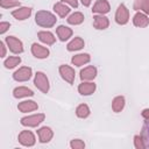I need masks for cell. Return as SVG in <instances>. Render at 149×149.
<instances>
[{
    "mask_svg": "<svg viewBox=\"0 0 149 149\" xmlns=\"http://www.w3.org/2000/svg\"><path fill=\"white\" fill-rule=\"evenodd\" d=\"M133 23H134L135 27L144 28V27H147V26L149 24V19H148V16H147L144 13L137 12V13L134 15V17H133Z\"/></svg>",
    "mask_w": 149,
    "mask_h": 149,
    "instance_id": "13",
    "label": "cell"
},
{
    "mask_svg": "<svg viewBox=\"0 0 149 149\" xmlns=\"http://www.w3.org/2000/svg\"><path fill=\"white\" fill-rule=\"evenodd\" d=\"M83 21H84V15H83V13H80V12H74V13H72V14L68 17V23L74 24V26L80 24Z\"/></svg>",
    "mask_w": 149,
    "mask_h": 149,
    "instance_id": "26",
    "label": "cell"
},
{
    "mask_svg": "<svg viewBox=\"0 0 149 149\" xmlns=\"http://www.w3.org/2000/svg\"><path fill=\"white\" fill-rule=\"evenodd\" d=\"M5 43L6 42H3V41L0 42V47H1V56L0 57H5L6 56V45H5Z\"/></svg>",
    "mask_w": 149,
    "mask_h": 149,
    "instance_id": "35",
    "label": "cell"
},
{
    "mask_svg": "<svg viewBox=\"0 0 149 149\" xmlns=\"http://www.w3.org/2000/svg\"><path fill=\"white\" fill-rule=\"evenodd\" d=\"M13 95H14V98L20 99V98H26V97H33L34 95V92L30 88L26 87V86H19V87H15L14 88Z\"/></svg>",
    "mask_w": 149,
    "mask_h": 149,
    "instance_id": "19",
    "label": "cell"
},
{
    "mask_svg": "<svg viewBox=\"0 0 149 149\" xmlns=\"http://www.w3.org/2000/svg\"><path fill=\"white\" fill-rule=\"evenodd\" d=\"M109 9H111V7H109V3H108L107 0H97L95 3L93 5L92 12L95 13V14H101V15H104V14L108 13Z\"/></svg>",
    "mask_w": 149,
    "mask_h": 149,
    "instance_id": "10",
    "label": "cell"
},
{
    "mask_svg": "<svg viewBox=\"0 0 149 149\" xmlns=\"http://www.w3.org/2000/svg\"><path fill=\"white\" fill-rule=\"evenodd\" d=\"M125 107V98L122 95H119V97H115L112 101V109L115 112V113H119Z\"/></svg>",
    "mask_w": 149,
    "mask_h": 149,
    "instance_id": "25",
    "label": "cell"
},
{
    "mask_svg": "<svg viewBox=\"0 0 149 149\" xmlns=\"http://www.w3.org/2000/svg\"><path fill=\"white\" fill-rule=\"evenodd\" d=\"M141 114H142V116H143L146 120H149V108H146V109H143Z\"/></svg>",
    "mask_w": 149,
    "mask_h": 149,
    "instance_id": "36",
    "label": "cell"
},
{
    "mask_svg": "<svg viewBox=\"0 0 149 149\" xmlns=\"http://www.w3.org/2000/svg\"><path fill=\"white\" fill-rule=\"evenodd\" d=\"M141 136H142V139L146 143V147H149V120H146V122L142 127Z\"/></svg>",
    "mask_w": 149,
    "mask_h": 149,
    "instance_id": "29",
    "label": "cell"
},
{
    "mask_svg": "<svg viewBox=\"0 0 149 149\" xmlns=\"http://www.w3.org/2000/svg\"><path fill=\"white\" fill-rule=\"evenodd\" d=\"M5 42H6L7 47H8V49L13 54H21V52H23V44L15 36H7L5 38Z\"/></svg>",
    "mask_w": 149,
    "mask_h": 149,
    "instance_id": "4",
    "label": "cell"
},
{
    "mask_svg": "<svg viewBox=\"0 0 149 149\" xmlns=\"http://www.w3.org/2000/svg\"><path fill=\"white\" fill-rule=\"evenodd\" d=\"M0 6L2 8H13V7H19L20 1L19 0H0Z\"/></svg>",
    "mask_w": 149,
    "mask_h": 149,
    "instance_id": "30",
    "label": "cell"
},
{
    "mask_svg": "<svg viewBox=\"0 0 149 149\" xmlns=\"http://www.w3.org/2000/svg\"><path fill=\"white\" fill-rule=\"evenodd\" d=\"M34 84H35V86L41 91V92H43V93H47L48 91H49V87H50V85H49V79H48V77L43 73V72H36V74H35V78H34Z\"/></svg>",
    "mask_w": 149,
    "mask_h": 149,
    "instance_id": "2",
    "label": "cell"
},
{
    "mask_svg": "<svg viewBox=\"0 0 149 149\" xmlns=\"http://www.w3.org/2000/svg\"><path fill=\"white\" fill-rule=\"evenodd\" d=\"M30 77H31V68L29 66H22L13 73V78L16 81H27L30 79Z\"/></svg>",
    "mask_w": 149,
    "mask_h": 149,
    "instance_id": "6",
    "label": "cell"
},
{
    "mask_svg": "<svg viewBox=\"0 0 149 149\" xmlns=\"http://www.w3.org/2000/svg\"><path fill=\"white\" fill-rule=\"evenodd\" d=\"M134 146H135L136 149H144V148H147L141 135H135L134 136Z\"/></svg>",
    "mask_w": 149,
    "mask_h": 149,
    "instance_id": "31",
    "label": "cell"
},
{
    "mask_svg": "<svg viewBox=\"0 0 149 149\" xmlns=\"http://www.w3.org/2000/svg\"><path fill=\"white\" fill-rule=\"evenodd\" d=\"M76 114L78 118H81V119H85L90 115V108L86 104H81L79 105L77 108H76Z\"/></svg>",
    "mask_w": 149,
    "mask_h": 149,
    "instance_id": "27",
    "label": "cell"
},
{
    "mask_svg": "<svg viewBox=\"0 0 149 149\" xmlns=\"http://www.w3.org/2000/svg\"><path fill=\"white\" fill-rule=\"evenodd\" d=\"M44 114L43 113H38V114H34V115H29V116H24L21 119V125L26 126V127H37L41 122L44 121Z\"/></svg>",
    "mask_w": 149,
    "mask_h": 149,
    "instance_id": "3",
    "label": "cell"
},
{
    "mask_svg": "<svg viewBox=\"0 0 149 149\" xmlns=\"http://www.w3.org/2000/svg\"><path fill=\"white\" fill-rule=\"evenodd\" d=\"M21 63V58L17 57V56H12V57H8L5 62H3V65L6 69H13L15 68L16 65H19Z\"/></svg>",
    "mask_w": 149,
    "mask_h": 149,
    "instance_id": "28",
    "label": "cell"
},
{
    "mask_svg": "<svg viewBox=\"0 0 149 149\" xmlns=\"http://www.w3.org/2000/svg\"><path fill=\"white\" fill-rule=\"evenodd\" d=\"M63 2H66V3H69L71 7H73V8H77L78 7V0H62Z\"/></svg>",
    "mask_w": 149,
    "mask_h": 149,
    "instance_id": "34",
    "label": "cell"
},
{
    "mask_svg": "<svg viewBox=\"0 0 149 149\" xmlns=\"http://www.w3.org/2000/svg\"><path fill=\"white\" fill-rule=\"evenodd\" d=\"M97 77V68L93 65L86 66L80 71V79L83 81H90L93 80Z\"/></svg>",
    "mask_w": 149,
    "mask_h": 149,
    "instance_id": "9",
    "label": "cell"
},
{
    "mask_svg": "<svg viewBox=\"0 0 149 149\" xmlns=\"http://www.w3.org/2000/svg\"><path fill=\"white\" fill-rule=\"evenodd\" d=\"M56 34L62 42H65L66 40H69L72 36V29L69 27H65V26H58L56 29Z\"/></svg>",
    "mask_w": 149,
    "mask_h": 149,
    "instance_id": "18",
    "label": "cell"
},
{
    "mask_svg": "<svg viewBox=\"0 0 149 149\" xmlns=\"http://www.w3.org/2000/svg\"><path fill=\"white\" fill-rule=\"evenodd\" d=\"M38 108L37 104L33 100H24L22 102H20L17 105V109L22 113H28V112H33V111H36Z\"/></svg>",
    "mask_w": 149,
    "mask_h": 149,
    "instance_id": "15",
    "label": "cell"
},
{
    "mask_svg": "<svg viewBox=\"0 0 149 149\" xmlns=\"http://www.w3.org/2000/svg\"><path fill=\"white\" fill-rule=\"evenodd\" d=\"M91 1H92V0H81V3H83L85 7H88V6L91 5Z\"/></svg>",
    "mask_w": 149,
    "mask_h": 149,
    "instance_id": "37",
    "label": "cell"
},
{
    "mask_svg": "<svg viewBox=\"0 0 149 149\" xmlns=\"http://www.w3.org/2000/svg\"><path fill=\"white\" fill-rule=\"evenodd\" d=\"M37 37H38V40L41 42H43L47 45H51V44H54L56 42V37L50 31H38L37 33Z\"/></svg>",
    "mask_w": 149,
    "mask_h": 149,
    "instance_id": "20",
    "label": "cell"
},
{
    "mask_svg": "<svg viewBox=\"0 0 149 149\" xmlns=\"http://www.w3.org/2000/svg\"><path fill=\"white\" fill-rule=\"evenodd\" d=\"M37 135H38V139H40V142L42 143H47L49 142L52 136H54V133L51 130V128L49 127H42L37 130Z\"/></svg>",
    "mask_w": 149,
    "mask_h": 149,
    "instance_id": "16",
    "label": "cell"
},
{
    "mask_svg": "<svg viewBox=\"0 0 149 149\" xmlns=\"http://www.w3.org/2000/svg\"><path fill=\"white\" fill-rule=\"evenodd\" d=\"M70 147L72 149H83V148H85V143H84V141H81L79 139H76V140L71 141Z\"/></svg>",
    "mask_w": 149,
    "mask_h": 149,
    "instance_id": "32",
    "label": "cell"
},
{
    "mask_svg": "<svg viewBox=\"0 0 149 149\" xmlns=\"http://www.w3.org/2000/svg\"><path fill=\"white\" fill-rule=\"evenodd\" d=\"M58 70H59V74L62 76V78L65 81H68L69 84H73L76 73H74V70L71 66H69V65H61Z\"/></svg>",
    "mask_w": 149,
    "mask_h": 149,
    "instance_id": "8",
    "label": "cell"
},
{
    "mask_svg": "<svg viewBox=\"0 0 149 149\" xmlns=\"http://www.w3.org/2000/svg\"><path fill=\"white\" fill-rule=\"evenodd\" d=\"M115 21L116 23L119 24H126L128 21H129V10L128 8L121 3L119 5L118 9H116V13H115Z\"/></svg>",
    "mask_w": 149,
    "mask_h": 149,
    "instance_id": "5",
    "label": "cell"
},
{
    "mask_svg": "<svg viewBox=\"0 0 149 149\" xmlns=\"http://www.w3.org/2000/svg\"><path fill=\"white\" fill-rule=\"evenodd\" d=\"M84 45H85V42L81 37H74L71 42H69L66 48L69 51H77V50H80L81 48H84Z\"/></svg>",
    "mask_w": 149,
    "mask_h": 149,
    "instance_id": "22",
    "label": "cell"
},
{
    "mask_svg": "<svg viewBox=\"0 0 149 149\" xmlns=\"http://www.w3.org/2000/svg\"><path fill=\"white\" fill-rule=\"evenodd\" d=\"M109 26V21L106 16L99 14L93 16V27L95 29H106Z\"/></svg>",
    "mask_w": 149,
    "mask_h": 149,
    "instance_id": "17",
    "label": "cell"
},
{
    "mask_svg": "<svg viewBox=\"0 0 149 149\" xmlns=\"http://www.w3.org/2000/svg\"><path fill=\"white\" fill-rule=\"evenodd\" d=\"M54 10H55V13H56L59 17H65V16L70 13V8H69L66 5H64L63 2H57V3H55V5H54Z\"/></svg>",
    "mask_w": 149,
    "mask_h": 149,
    "instance_id": "23",
    "label": "cell"
},
{
    "mask_svg": "<svg viewBox=\"0 0 149 149\" xmlns=\"http://www.w3.org/2000/svg\"><path fill=\"white\" fill-rule=\"evenodd\" d=\"M9 22H1L0 23V34H5L9 28Z\"/></svg>",
    "mask_w": 149,
    "mask_h": 149,
    "instance_id": "33",
    "label": "cell"
},
{
    "mask_svg": "<svg viewBox=\"0 0 149 149\" xmlns=\"http://www.w3.org/2000/svg\"><path fill=\"white\" fill-rule=\"evenodd\" d=\"M90 61H91V57H90L88 54H79V55L73 56L72 59H71L72 64L76 65V66H81L84 64H87Z\"/></svg>",
    "mask_w": 149,
    "mask_h": 149,
    "instance_id": "21",
    "label": "cell"
},
{
    "mask_svg": "<svg viewBox=\"0 0 149 149\" xmlns=\"http://www.w3.org/2000/svg\"><path fill=\"white\" fill-rule=\"evenodd\" d=\"M95 84L91 83V81H83L81 84H79L78 86V92L81 95H91L94 91H95Z\"/></svg>",
    "mask_w": 149,
    "mask_h": 149,
    "instance_id": "14",
    "label": "cell"
},
{
    "mask_svg": "<svg viewBox=\"0 0 149 149\" xmlns=\"http://www.w3.org/2000/svg\"><path fill=\"white\" fill-rule=\"evenodd\" d=\"M56 16L48 10H38L35 15V22L43 28H51L56 24Z\"/></svg>",
    "mask_w": 149,
    "mask_h": 149,
    "instance_id": "1",
    "label": "cell"
},
{
    "mask_svg": "<svg viewBox=\"0 0 149 149\" xmlns=\"http://www.w3.org/2000/svg\"><path fill=\"white\" fill-rule=\"evenodd\" d=\"M12 15L16 19V20H26L31 15V8L30 7H20L17 9H14L12 12Z\"/></svg>",
    "mask_w": 149,
    "mask_h": 149,
    "instance_id": "12",
    "label": "cell"
},
{
    "mask_svg": "<svg viewBox=\"0 0 149 149\" xmlns=\"http://www.w3.org/2000/svg\"><path fill=\"white\" fill-rule=\"evenodd\" d=\"M19 142L24 147H31L35 144V136L30 130H22L17 137Z\"/></svg>",
    "mask_w": 149,
    "mask_h": 149,
    "instance_id": "7",
    "label": "cell"
},
{
    "mask_svg": "<svg viewBox=\"0 0 149 149\" xmlns=\"http://www.w3.org/2000/svg\"><path fill=\"white\" fill-rule=\"evenodd\" d=\"M133 8L135 10H142L144 14H149V0H135Z\"/></svg>",
    "mask_w": 149,
    "mask_h": 149,
    "instance_id": "24",
    "label": "cell"
},
{
    "mask_svg": "<svg viewBox=\"0 0 149 149\" xmlns=\"http://www.w3.org/2000/svg\"><path fill=\"white\" fill-rule=\"evenodd\" d=\"M31 54L36 57V58H40V59H43V58H47L49 56V49L45 48V47H42L37 43H34L31 45Z\"/></svg>",
    "mask_w": 149,
    "mask_h": 149,
    "instance_id": "11",
    "label": "cell"
}]
</instances>
